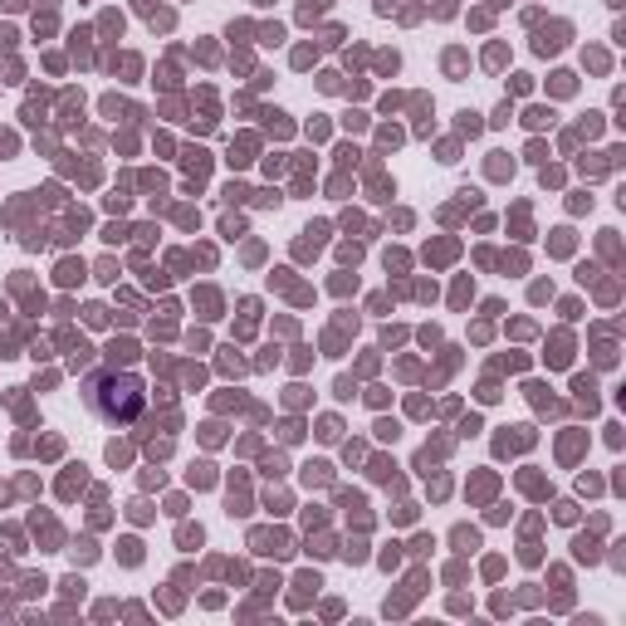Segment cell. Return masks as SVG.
<instances>
[{
  "label": "cell",
  "mask_w": 626,
  "mask_h": 626,
  "mask_svg": "<svg viewBox=\"0 0 626 626\" xmlns=\"http://www.w3.org/2000/svg\"><path fill=\"white\" fill-rule=\"evenodd\" d=\"M88 407L113 426H128L147 407V392L133 372H98V377H88Z\"/></svg>",
  "instance_id": "1"
}]
</instances>
